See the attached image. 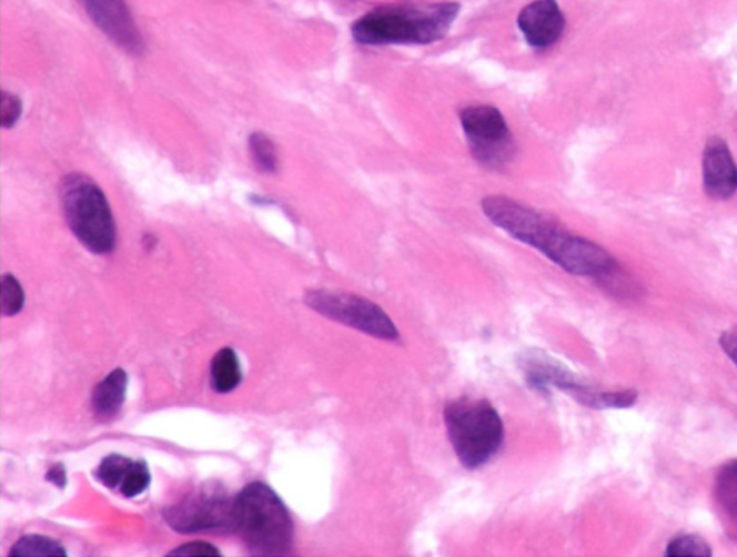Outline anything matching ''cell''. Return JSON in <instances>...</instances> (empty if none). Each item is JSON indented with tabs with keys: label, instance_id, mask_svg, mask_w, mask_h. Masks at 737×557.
<instances>
[{
	"label": "cell",
	"instance_id": "25",
	"mask_svg": "<svg viewBox=\"0 0 737 557\" xmlns=\"http://www.w3.org/2000/svg\"><path fill=\"white\" fill-rule=\"evenodd\" d=\"M47 482H50L55 487L65 488L67 486V472L64 465L55 464L48 469Z\"/></svg>",
	"mask_w": 737,
	"mask_h": 557
},
{
	"label": "cell",
	"instance_id": "6",
	"mask_svg": "<svg viewBox=\"0 0 737 557\" xmlns=\"http://www.w3.org/2000/svg\"><path fill=\"white\" fill-rule=\"evenodd\" d=\"M305 304L322 316L386 342L400 341L401 334L385 310L365 297L332 290H312Z\"/></svg>",
	"mask_w": 737,
	"mask_h": 557
},
{
	"label": "cell",
	"instance_id": "20",
	"mask_svg": "<svg viewBox=\"0 0 737 557\" xmlns=\"http://www.w3.org/2000/svg\"><path fill=\"white\" fill-rule=\"evenodd\" d=\"M26 305V293L21 283L12 274H4L2 278V310L3 316L12 317L22 312Z\"/></svg>",
	"mask_w": 737,
	"mask_h": 557
},
{
	"label": "cell",
	"instance_id": "19",
	"mask_svg": "<svg viewBox=\"0 0 737 557\" xmlns=\"http://www.w3.org/2000/svg\"><path fill=\"white\" fill-rule=\"evenodd\" d=\"M152 482L148 463L144 459L133 462L130 467L128 476H125L123 484H121L120 493L125 498H134L148 490Z\"/></svg>",
	"mask_w": 737,
	"mask_h": 557
},
{
	"label": "cell",
	"instance_id": "10",
	"mask_svg": "<svg viewBox=\"0 0 737 557\" xmlns=\"http://www.w3.org/2000/svg\"><path fill=\"white\" fill-rule=\"evenodd\" d=\"M95 26L133 55H142L143 38L124 0H80Z\"/></svg>",
	"mask_w": 737,
	"mask_h": 557
},
{
	"label": "cell",
	"instance_id": "23",
	"mask_svg": "<svg viewBox=\"0 0 737 557\" xmlns=\"http://www.w3.org/2000/svg\"><path fill=\"white\" fill-rule=\"evenodd\" d=\"M174 557H189V556H221V551L215 546L205 544V541H192V544L178 547L169 554Z\"/></svg>",
	"mask_w": 737,
	"mask_h": 557
},
{
	"label": "cell",
	"instance_id": "24",
	"mask_svg": "<svg viewBox=\"0 0 737 557\" xmlns=\"http://www.w3.org/2000/svg\"><path fill=\"white\" fill-rule=\"evenodd\" d=\"M720 346L737 366V327L726 331L720 336Z\"/></svg>",
	"mask_w": 737,
	"mask_h": 557
},
{
	"label": "cell",
	"instance_id": "11",
	"mask_svg": "<svg viewBox=\"0 0 737 557\" xmlns=\"http://www.w3.org/2000/svg\"><path fill=\"white\" fill-rule=\"evenodd\" d=\"M517 26L528 45L546 50L564 36L566 21L556 0H535L523 8Z\"/></svg>",
	"mask_w": 737,
	"mask_h": 557
},
{
	"label": "cell",
	"instance_id": "1",
	"mask_svg": "<svg viewBox=\"0 0 737 557\" xmlns=\"http://www.w3.org/2000/svg\"><path fill=\"white\" fill-rule=\"evenodd\" d=\"M484 215L493 225L539 251L553 264L578 277H609L617 270L613 255L595 242L572 234L564 226L533 207L504 195L482 201Z\"/></svg>",
	"mask_w": 737,
	"mask_h": 557
},
{
	"label": "cell",
	"instance_id": "14",
	"mask_svg": "<svg viewBox=\"0 0 737 557\" xmlns=\"http://www.w3.org/2000/svg\"><path fill=\"white\" fill-rule=\"evenodd\" d=\"M715 498L727 531L737 539V459L717 474Z\"/></svg>",
	"mask_w": 737,
	"mask_h": 557
},
{
	"label": "cell",
	"instance_id": "17",
	"mask_svg": "<svg viewBox=\"0 0 737 557\" xmlns=\"http://www.w3.org/2000/svg\"><path fill=\"white\" fill-rule=\"evenodd\" d=\"M132 464L133 459L125 458L123 455L111 454L109 457H105L99 465V468H97L95 478L99 479L104 487L114 490V488L121 487Z\"/></svg>",
	"mask_w": 737,
	"mask_h": 557
},
{
	"label": "cell",
	"instance_id": "12",
	"mask_svg": "<svg viewBox=\"0 0 737 557\" xmlns=\"http://www.w3.org/2000/svg\"><path fill=\"white\" fill-rule=\"evenodd\" d=\"M703 185L711 200L727 201L737 192V164L724 139L710 138L703 153Z\"/></svg>",
	"mask_w": 737,
	"mask_h": 557
},
{
	"label": "cell",
	"instance_id": "5",
	"mask_svg": "<svg viewBox=\"0 0 737 557\" xmlns=\"http://www.w3.org/2000/svg\"><path fill=\"white\" fill-rule=\"evenodd\" d=\"M68 226L87 250L97 255L114 250L118 231L101 189L85 174H68L61 185Z\"/></svg>",
	"mask_w": 737,
	"mask_h": 557
},
{
	"label": "cell",
	"instance_id": "8",
	"mask_svg": "<svg viewBox=\"0 0 737 557\" xmlns=\"http://www.w3.org/2000/svg\"><path fill=\"white\" fill-rule=\"evenodd\" d=\"M521 367L525 373L527 384L537 391L551 392V389H557L565 392L578 404L593 409H617L620 404L618 392L595 389L546 353L539 351L526 352L521 357Z\"/></svg>",
	"mask_w": 737,
	"mask_h": 557
},
{
	"label": "cell",
	"instance_id": "22",
	"mask_svg": "<svg viewBox=\"0 0 737 557\" xmlns=\"http://www.w3.org/2000/svg\"><path fill=\"white\" fill-rule=\"evenodd\" d=\"M22 114V103L17 95L3 93L2 95V125L4 129H11L18 123Z\"/></svg>",
	"mask_w": 737,
	"mask_h": 557
},
{
	"label": "cell",
	"instance_id": "3",
	"mask_svg": "<svg viewBox=\"0 0 737 557\" xmlns=\"http://www.w3.org/2000/svg\"><path fill=\"white\" fill-rule=\"evenodd\" d=\"M235 521L251 555L285 556L293 549V518L279 494L264 483H251L238 494Z\"/></svg>",
	"mask_w": 737,
	"mask_h": 557
},
{
	"label": "cell",
	"instance_id": "18",
	"mask_svg": "<svg viewBox=\"0 0 737 557\" xmlns=\"http://www.w3.org/2000/svg\"><path fill=\"white\" fill-rule=\"evenodd\" d=\"M250 152L255 166L264 173H275L279 168V156L274 143L264 133H254L250 138Z\"/></svg>",
	"mask_w": 737,
	"mask_h": 557
},
{
	"label": "cell",
	"instance_id": "9",
	"mask_svg": "<svg viewBox=\"0 0 737 557\" xmlns=\"http://www.w3.org/2000/svg\"><path fill=\"white\" fill-rule=\"evenodd\" d=\"M460 123L477 162L502 168L513 154V135L497 107L475 104L460 110Z\"/></svg>",
	"mask_w": 737,
	"mask_h": 557
},
{
	"label": "cell",
	"instance_id": "2",
	"mask_svg": "<svg viewBox=\"0 0 737 557\" xmlns=\"http://www.w3.org/2000/svg\"><path fill=\"white\" fill-rule=\"evenodd\" d=\"M458 12L460 4L455 2L428 7H382L359 18L353 23L352 36L362 45H428L447 36Z\"/></svg>",
	"mask_w": 737,
	"mask_h": 557
},
{
	"label": "cell",
	"instance_id": "7",
	"mask_svg": "<svg viewBox=\"0 0 737 557\" xmlns=\"http://www.w3.org/2000/svg\"><path fill=\"white\" fill-rule=\"evenodd\" d=\"M164 521L183 535L236 531L235 497L220 486H203L164 508Z\"/></svg>",
	"mask_w": 737,
	"mask_h": 557
},
{
	"label": "cell",
	"instance_id": "13",
	"mask_svg": "<svg viewBox=\"0 0 737 557\" xmlns=\"http://www.w3.org/2000/svg\"><path fill=\"white\" fill-rule=\"evenodd\" d=\"M128 384V373L119 367L95 386L91 405L97 418L107 423L120 414L124 405Z\"/></svg>",
	"mask_w": 737,
	"mask_h": 557
},
{
	"label": "cell",
	"instance_id": "15",
	"mask_svg": "<svg viewBox=\"0 0 737 557\" xmlns=\"http://www.w3.org/2000/svg\"><path fill=\"white\" fill-rule=\"evenodd\" d=\"M242 371L240 358L234 348L224 347L216 353L211 363V386L216 394H230L240 386Z\"/></svg>",
	"mask_w": 737,
	"mask_h": 557
},
{
	"label": "cell",
	"instance_id": "4",
	"mask_svg": "<svg viewBox=\"0 0 737 557\" xmlns=\"http://www.w3.org/2000/svg\"><path fill=\"white\" fill-rule=\"evenodd\" d=\"M444 423L455 455L470 472L493 462L503 448L502 416L486 399L450 402L444 409Z\"/></svg>",
	"mask_w": 737,
	"mask_h": 557
},
{
	"label": "cell",
	"instance_id": "16",
	"mask_svg": "<svg viewBox=\"0 0 737 557\" xmlns=\"http://www.w3.org/2000/svg\"><path fill=\"white\" fill-rule=\"evenodd\" d=\"M13 557H48V556H67L64 547L60 541L51 539L46 536H26L17 541L11 549Z\"/></svg>",
	"mask_w": 737,
	"mask_h": 557
},
{
	"label": "cell",
	"instance_id": "21",
	"mask_svg": "<svg viewBox=\"0 0 737 557\" xmlns=\"http://www.w3.org/2000/svg\"><path fill=\"white\" fill-rule=\"evenodd\" d=\"M667 556H711V547L698 536H678L667 546Z\"/></svg>",
	"mask_w": 737,
	"mask_h": 557
}]
</instances>
